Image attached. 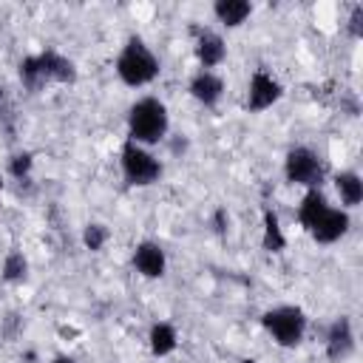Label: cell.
I'll list each match as a JSON object with an SVG mask.
<instances>
[{
  "instance_id": "obj_5",
  "label": "cell",
  "mask_w": 363,
  "mask_h": 363,
  "mask_svg": "<svg viewBox=\"0 0 363 363\" xmlns=\"http://www.w3.org/2000/svg\"><path fill=\"white\" fill-rule=\"evenodd\" d=\"M119 170L130 187H150L162 179V162L153 156V150L130 139H125L119 150Z\"/></svg>"
},
{
  "instance_id": "obj_8",
  "label": "cell",
  "mask_w": 363,
  "mask_h": 363,
  "mask_svg": "<svg viewBox=\"0 0 363 363\" xmlns=\"http://www.w3.org/2000/svg\"><path fill=\"white\" fill-rule=\"evenodd\" d=\"M193 51H196V60L204 71H216L227 60V43L216 28L196 26L193 28Z\"/></svg>"
},
{
  "instance_id": "obj_2",
  "label": "cell",
  "mask_w": 363,
  "mask_h": 363,
  "mask_svg": "<svg viewBox=\"0 0 363 363\" xmlns=\"http://www.w3.org/2000/svg\"><path fill=\"white\" fill-rule=\"evenodd\" d=\"M113 71H116V77H119L122 85H128V88H145V85H150L159 77L162 62H159V57L153 54V48L142 37H128L125 45L116 54Z\"/></svg>"
},
{
  "instance_id": "obj_13",
  "label": "cell",
  "mask_w": 363,
  "mask_h": 363,
  "mask_svg": "<svg viewBox=\"0 0 363 363\" xmlns=\"http://www.w3.org/2000/svg\"><path fill=\"white\" fill-rule=\"evenodd\" d=\"M179 346V329L170 320H156L147 329V349L153 357H167Z\"/></svg>"
},
{
  "instance_id": "obj_21",
  "label": "cell",
  "mask_w": 363,
  "mask_h": 363,
  "mask_svg": "<svg viewBox=\"0 0 363 363\" xmlns=\"http://www.w3.org/2000/svg\"><path fill=\"white\" fill-rule=\"evenodd\" d=\"M349 34L357 40V37H363V6L357 3L354 9H352V14H349Z\"/></svg>"
},
{
  "instance_id": "obj_14",
  "label": "cell",
  "mask_w": 363,
  "mask_h": 363,
  "mask_svg": "<svg viewBox=\"0 0 363 363\" xmlns=\"http://www.w3.org/2000/svg\"><path fill=\"white\" fill-rule=\"evenodd\" d=\"M213 17L227 28H238L252 17V3L250 0H216Z\"/></svg>"
},
{
  "instance_id": "obj_9",
  "label": "cell",
  "mask_w": 363,
  "mask_h": 363,
  "mask_svg": "<svg viewBox=\"0 0 363 363\" xmlns=\"http://www.w3.org/2000/svg\"><path fill=\"white\" fill-rule=\"evenodd\" d=\"M349 227H352L349 210L329 204V207L320 213V218L309 227V235H312L315 244H335V241H340V238L349 233Z\"/></svg>"
},
{
  "instance_id": "obj_7",
  "label": "cell",
  "mask_w": 363,
  "mask_h": 363,
  "mask_svg": "<svg viewBox=\"0 0 363 363\" xmlns=\"http://www.w3.org/2000/svg\"><path fill=\"white\" fill-rule=\"evenodd\" d=\"M281 96H284V85L278 82V77L267 68H255L247 82V111L261 113V111L272 108Z\"/></svg>"
},
{
  "instance_id": "obj_16",
  "label": "cell",
  "mask_w": 363,
  "mask_h": 363,
  "mask_svg": "<svg viewBox=\"0 0 363 363\" xmlns=\"http://www.w3.org/2000/svg\"><path fill=\"white\" fill-rule=\"evenodd\" d=\"M326 207H329V199H326V193H323L320 187L306 190L303 199H301V204H298V224L309 233V227L320 218V213H323Z\"/></svg>"
},
{
  "instance_id": "obj_10",
  "label": "cell",
  "mask_w": 363,
  "mask_h": 363,
  "mask_svg": "<svg viewBox=\"0 0 363 363\" xmlns=\"http://www.w3.org/2000/svg\"><path fill=\"white\" fill-rule=\"evenodd\" d=\"M130 264L133 269L142 275V278H162L164 269H167V255H164V247L159 241H139L133 247V255H130Z\"/></svg>"
},
{
  "instance_id": "obj_22",
  "label": "cell",
  "mask_w": 363,
  "mask_h": 363,
  "mask_svg": "<svg viewBox=\"0 0 363 363\" xmlns=\"http://www.w3.org/2000/svg\"><path fill=\"white\" fill-rule=\"evenodd\" d=\"M51 363H77V360H74V357H68V354H57Z\"/></svg>"
},
{
  "instance_id": "obj_12",
  "label": "cell",
  "mask_w": 363,
  "mask_h": 363,
  "mask_svg": "<svg viewBox=\"0 0 363 363\" xmlns=\"http://www.w3.org/2000/svg\"><path fill=\"white\" fill-rule=\"evenodd\" d=\"M352 349H354V329H352V320L340 315L326 329V357L337 363V360H346Z\"/></svg>"
},
{
  "instance_id": "obj_18",
  "label": "cell",
  "mask_w": 363,
  "mask_h": 363,
  "mask_svg": "<svg viewBox=\"0 0 363 363\" xmlns=\"http://www.w3.org/2000/svg\"><path fill=\"white\" fill-rule=\"evenodd\" d=\"M0 278L9 284H23L28 278V261L20 250H9L3 264H0Z\"/></svg>"
},
{
  "instance_id": "obj_19",
  "label": "cell",
  "mask_w": 363,
  "mask_h": 363,
  "mask_svg": "<svg viewBox=\"0 0 363 363\" xmlns=\"http://www.w3.org/2000/svg\"><path fill=\"white\" fill-rule=\"evenodd\" d=\"M108 238H111V230H108L105 224H99V221H91V224L82 227V244H85L91 252H99V250L108 244Z\"/></svg>"
},
{
  "instance_id": "obj_1",
  "label": "cell",
  "mask_w": 363,
  "mask_h": 363,
  "mask_svg": "<svg viewBox=\"0 0 363 363\" xmlns=\"http://www.w3.org/2000/svg\"><path fill=\"white\" fill-rule=\"evenodd\" d=\"M20 82L26 91H43L48 85H68L77 79V65L57 48H45L40 54H28L20 60Z\"/></svg>"
},
{
  "instance_id": "obj_6",
  "label": "cell",
  "mask_w": 363,
  "mask_h": 363,
  "mask_svg": "<svg viewBox=\"0 0 363 363\" xmlns=\"http://www.w3.org/2000/svg\"><path fill=\"white\" fill-rule=\"evenodd\" d=\"M284 176L289 184H298L303 190H312V187H320L326 170H323V159L318 150L306 147V145H295L286 150L284 156Z\"/></svg>"
},
{
  "instance_id": "obj_11",
  "label": "cell",
  "mask_w": 363,
  "mask_h": 363,
  "mask_svg": "<svg viewBox=\"0 0 363 363\" xmlns=\"http://www.w3.org/2000/svg\"><path fill=\"white\" fill-rule=\"evenodd\" d=\"M187 91H190V96H193L199 105L216 108V105L221 102V96H224V79H221L218 71H204V68H199V71L190 77Z\"/></svg>"
},
{
  "instance_id": "obj_4",
  "label": "cell",
  "mask_w": 363,
  "mask_h": 363,
  "mask_svg": "<svg viewBox=\"0 0 363 363\" xmlns=\"http://www.w3.org/2000/svg\"><path fill=\"white\" fill-rule=\"evenodd\" d=\"M306 312L295 303H278L261 315L264 332L284 349H295L306 335Z\"/></svg>"
},
{
  "instance_id": "obj_17",
  "label": "cell",
  "mask_w": 363,
  "mask_h": 363,
  "mask_svg": "<svg viewBox=\"0 0 363 363\" xmlns=\"http://www.w3.org/2000/svg\"><path fill=\"white\" fill-rule=\"evenodd\" d=\"M261 247L267 252H281L286 247V235H284V227H281V218L275 210H264L261 216Z\"/></svg>"
},
{
  "instance_id": "obj_3",
  "label": "cell",
  "mask_w": 363,
  "mask_h": 363,
  "mask_svg": "<svg viewBox=\"0 0 363 363\" xmlns=\"http://www.w3.org/2000/svg\"><path fill=\"white\" fill-rule=\"evenodd\" d=\"M170 113L159 96H139L128 108V139L136 145H159L167 136Z\"/></svg>"
},
{
  "instance_id": "obj_20",
  "label": "cell",
  "mask_w": 363,
  "mask_h": 363,
  "mask_svg": "<svg viewBox=\"0 0 363 363\" xmlns=\"http://www.w3.org/2000/svg\"><path fill=\"white\" fill-rule=\"evenodd\" d=\"M31 167H34V156H31L28 150L14 153V156L9 159V173H11L14 179H26V176L31 173Z\"/></svg>"
},
{
  "instance_id": "obj_15",
  "label": "cell",
  "mask_w": 363,
  "mask_h": 363,
  "mask_svg": "<svg viewBox=\"0 0 363 363\" xmlns=\"http://www.w3.org/2000/svg\"><path fill=\"white\" fill-rule=\"evenodd\" d=\"M335 190H337V199L343 204V210H352L363 201V179L360 173L354 170H340L335 176Z\"/></svg>"
}]
</instances>
